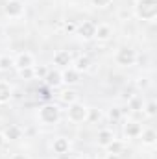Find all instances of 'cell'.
I'll return each mask as SVG.
<instances>
[{
    "mask_svg": "<svg viewBox=\"0 0 157 159\" xmlns=\"http://www.w3.org/2000/svg\"><path fill=\"white\" fill-rule=\"evenodd\" d=\"M133 13L141 20L154 22L157 19V0H135Z\"/></svg>",
    "mask_w": 157,
    "mask_h": 159,
    "instance_id": "obj_1",
    "label": "cell"
},
{
    "mask_svg": "<svg viewBox=\"0 0 157 159\" xmlns=\"http://www.w3.org/2000/svg\"><path fill=\"white\" fill-rule=\"evenodd\" d=\"M37 120L44 126H54L61 120V109L56 104H44L37 111Z\"/></svg>",
    "mask_w": 157,
    "mask_h": 159,
    "instance_id": "obj_2",
    "label": "cell"
},
{
    "mask_svg": "<svg viewBox=\"0 0 157 159\" xmlns=\"http://www.w3.org/2000/svg\"><path fill=\"white\" fill-rule=\"evenodd\" d=\"M91 119V107L83 102H74L67 109V120L72 124H81Z\"/></svg>",
    "mask_w": 157,
    "mask_h": 159,
    "instance_id": "obj_3",
    "label": "cell"
},
{
    "mask_svg": "<svg viewBox=\"0 0 157 159\" xmlns=\"http://www.w3.org/2000/svg\"><path fill=\"white\" fill-rule=\"evenodd\" d=\"M115 63L118 67H133L137 63V52L131 46H120L115 52Z\"/></svg>",
    "mask_w": 157,
    "mask_h": 159,
    "instance_id": "obj_4",
    "label": "cell"
},
{
    "mask_svg": "<svg viewBox=\"0 0 157 159\" xmlns=\"http://www.w3.org/2000/svg\"><path fill=\"white\" fill-rule=\"evenodd\" d=\"M26 11V6L22 0H7L4 6V15L9 19H20Z\"/></svg>",
    "mask_w": 157,
    "mask_h": 159,
    "instance_id": "obj_5",
    "label": "cell"
},
{
    "mask_svg": "<svg viewBox=\"0 0 157 159\" xmlns=\"http://www.w3.org/2000/svg\"><path fill=\"white\" fill-rule=\"evenodd\" d=\"M13 67L17 69V70H20V69H30V67H35V57H34V54L32 52H19L15 57H13Z\"/></svg>",
    "mask_w": 157,
    "mask_h": 159,
    "instance_id": "obj_6",
    "label": "cell"
},
{
    "mask_svg": "<svg viewBox=\"0 0 157 159\" xmlns=\"http://www.w3.org/2000/svg\"><path fill=\"white\" fill-rule=\"evenodd\" d=\"M94 32H96V24L92 20H83L81 24L76 26V35L81 41H92L94 39Z\"/></svg>",
    "mask_w": 157,
    "mask_h": 159,
    "instance_id": "obj_7",
    "label": "cell"
},
{
    "mask_svg": "<svg viewBox=\"0 0 157 159\" xmlns=\"http://www.w3.org/2000/svg\"><path fill=\"white\" fill-rule=\"evenodd\" d=\"M113 139H115V133H113V129H109V128H102V129H98V133H96V144H98L100 148H104V150L113 143Z\"/></svg>",
    "mask_w": 157,
    "mask_h": 159,
    "instance_id": "obj_8",
    "label": "cell"
},
{
    "mask_svg": "<svg viewBox=\"0 0 157 159\" xmlns=\"http://www.w3.org/2000/svg\"><path fill=\"white\" fill-rule=\"evenodd\" d=\"M141 131H142V124L139 120H128L124 124V135L128 139H139Z\"/></svg>",
    "mask_w": 157,
    "mask_h": 159,
    "instance_id": "obj_9",
    "label": "cell"
},
{
    "mask_svg": "<svg viewBox=\"0 0 157 159\" xmlns=\"http://www.w3.org/2000/svg\"><path fill=\"white\" fill-rule=\"evenodd\" d=\"M79 76H81V74H79L72 65L61 69V80H63V85H76V83L79 81Z\"/></svg>",
    "mask_w": 157,
    "mask_h": 159,
    "instance_id": "obj_10",
    "label": "cell"
},
{
    "mask_svg": "<svg viewBox=\"0 0 157 159\" xmlns=\"http://www.w3.org/2000/svg\"><path fill=\"white\" fill-rule=\"evenodd\" d=\"M54 65H57L59 70L65 69V67H70V65H72V56H70V52H69V50H57V52L54 54Z\"/></svg>",
    "mask_w": 157,
    "mask_h": 159,
    "instance_id": "obj_11",
    "label": "cell"
},
{
    "mask_svg": "<svg viewBox=\"0 0 157 159\" xmlns=\"http://www.w3.org/2000/svg\"><path fill=\"white\" fill-rule=\"evenodd\" d=\"M113 37V28L109 24H96V32H94V39L98 43H107Z\"/></svg>",
    "mask_w": 157,
    "mask_h": 159,
    "instance_id": "obj_12",
    "label": "cell"
},
{
    "mask_svg": "<svg viewBox=\"0 0 157 159\" xmlns=\"http://www.w3.org/2000/svg\"><path fill=\"white\" fill-rule=\"evenodd\" d=\"M52 152L61 156V154H69L70 152V141L67 137H56L52 143Z\"/></svg>",
    "mask_w": 157,
    "mask_h": 159,
    "instance_id": "obj_13",
    "label": "cell"
},
{
    "mask_svg": "<svg viewBox=\"0 0 157 159\" xmlns=\"http://www.w3.org/2000/svg\"><path fill=\"white\" fill-rule=\"evenodd\" d=\"M44 81H46V85H48V87H52V89L61 87V85H63V80H61V70H59V69L48 70V74H46Z\"/></svg>",
    "mask_w": 157,
    "mask_h": 159,
    "instance_id": "obj_14",
    "label": "cell"
},
{
    "mask_svg": "<svg viewBox=\"0 0 157 159\" xmlns=\"http://www.w3.org/2000/svg\"><path fill=\"white\" fill-rule=\"evenodd\" d=\"M2 133H4V137H6L7 143H9V141H19V139H22V128L17 126V124H9Z\"/></svg>",
    "mask_w": 157,
    "mask_h": 159,
    "instance_id": "obj_15",
    "label": "cell"
},
{
    "mask_svg": "<svg viewBox=\"0 0 157 159\" xmlns=\"http://www.w3.org/2000/svg\"><path fill=\"white\" fill-rule=\"evenodd\" d=\"M141 139H142V144L144 146H155L157 143V131L154 128H142V131H141Z\"/></svg>",
    "mask_w": 157,
    "mask_h": 159,
    "instance_id": "obj_16",
    "label": "cell"
},
{
    "mask_svg": "<svg viewBox=\"0 0 157 159\" xmlns=\"http://www.w3.org/2000/svg\"><path fill=\"white\" fill-rule=\"evenodd\" d=\"M11 96H13V89H11V85H9L7 81L0 80V106L7 104V102L11 100Z\"/></svg>",
    "mask_w": 157,
    "mask_h": 159,
    "instance_id": "obj_17",
    "label": "cell"
},
{
    "mask_svg": "<svg viewBox=\"0 0 157 159\" xmlns=\"http://www.w3.org/2000/svg\"><path fill=\"white\" fill-rule=\"evenodd\" d=\"M72 67L78 70L79 74H81V72H87V70L91 69V57H89V56H78V57L72 61Z\"/></svg>",
    "mask_w": 157,
    "mask_h": 159,
    "instance_id": "obj_18",
    "label": "cell"
},
{
    "mask_svg": "<svg viewBox=\"0 0 157 159\" xmlns=\"http://www.w3.org/2000/svg\"><path fill=\"white\" fill-rule=\"evenodd\" d=\"M61 102H63V104H67V106H70V104L78 102V93H76V91H72V89H65V91L61 93Z\"/></svg>",
    "mask_w": 157,
    "mask_h": 159,
    "instance_id": "obj_19",
    "label": "cell"
},
{
    "mask_svg": "<svg viewBox=\"0 0 157 159\" xmlns=\"http://www.w3.org/2000/svg\"><path fill=\"white\" fill-rule=\"evenodd\" d=\"M124 146H126V144H124V141H120V139L115 137V139H113V143L105 148V152H107V154H118V156H120V154H122V150H124Z\"/></svg>",
    "mask_w": 157,
    "mask_h": 159,
    "instance_id": "obj_20",
    "label": "cell"
},
{
    "mask_svg": "<svg viewBox=\"0 0 157 159\" xmlns=\"http://www.w3.org/2000/svg\"><path fill=\"white\" fill-rule=\"evenodd\" d=\"M48 67H44V65H35L34 67V78H37V80H44L46 78V74H48Z\"/></svg>",
    "mask_w": 157,
    "mask_h": 159,
    "instance_id": "obj_21",
    "label": "cell"
},
{
    "mask_svg": "<svg viewBox=\"0 0 157 159\" xmlns=\"http://www.w3.org/2000/svg\"><path fill=\"white\" fill-rule=\"evenodd\" d=\"M142 109H144V113H146L148 117H155L157 115V102L155 100H150L146 106H142Z\"/></svg>",
    "mask_w": 157,
    "mask_h": 159,
    "instance_id": "obj_22",
    "label": "cell"
},
{
    "mask_svg": "<svg viewBox=\"0 0 157 159\" xmlns=\"http://www.w3.org/2000/svg\"><path fill=\"white\" fill-rule=\"evenodd\" d=\"M13 67V57L9 56H0V70H9Z\"/></svg>",
    "mask_w": 157,
    "mask_h": 159,
    "instance_id": "obj_23",
    "label": "cell"
},
{
    "mask_svg": "<svg viewBox=\"0 0 157 159\" xmlns=\"http://www.w3.org/2000/svg\"><path fill=\"white\" fill-rule=\"evenodd\" d=\"M107 119L111 120V122H118V120L122 119V111H120V107H111V109L107 111Z\"/></svg>",
    "mask_w": 157,
    "mask_h": 159,
    "instance_id": "obj_24",
    "label": "cell"
},
{
    "mask_svg": "<svg viewBox=\"0 0 157 159\" xmlns=\"http://www.w3.org/2000/svg\"><path fill=\"white\" fill-rule=\"evenodd\" d=\"M19 76L22 80H34V67H30V69H20V70H19Z\"/></svg>",
    "mask_w": 157,
    "mask_h": 159,
    "instance_id": "obj_25",
    "label": "cell"
},
{
    "mask_svg": "<svg viewBox=\"0 0 157 159\" xmlns=\"http://www.w3.org/2000/svg\"><path fill=\"white\" fill-rule=\"evenodd\" d=\"M111 2H113V0H91V4H92L94 7H98V9H105V7H109Z\"/></svg>",
    "mask_w": 157,
    "mask_h": 159,
    "instance_id": "obj_26",
    "label": "cell"
},
{
    "mask_svg": "<svg viewBox=\"0 0 157 159\" xmlns=\"http://www.w3.org/2000/svg\"><path fill=\"white\" fill-rule=\"evenodd\" d=\"M129 107H131L133 111H139V109H142V102H141L139 98H131V100H129Z\"/></svg>",
    "mask_w": 157,
    "mask_h": 159,
    "instance_id": "obj_27",
    "label": "cell"
},
{
    "mask_svg": "<svg viewBox=\"0 0 157 159\" xmlns=\"http://www.w3.org/2000/svg\"><path fill=\"white\" fill-rule=\"evenodd\" d=\"M9 159H30V156L24 154V152H17V154H13Z\"/></svg>",
    "mask_w": 157,
    "mask_h": 159,
    "instance_id": "obj_28",
    "label": "cell"
},
{
    "mask_svg": "<svg viewBox=\"0 0 157 159\" xmlns=\"http://www.w3.org/2000/svg\"><path fill=\"white\" fill-rule=\"evenodd\" d=\"M65 32H67V34L76 32V24H74V22H67V24H65Z\"/></svg>",
    "mask_w": 157,
    "mask_h": 159,
    "instance_id": "obj_29",
    "label": "cell"
},
{
    "mask_svg": "<svg viewBox=\"0 0 157 159\" xmlns=\"http://www.w3.org/2000/svg\"><path fill=\"white\" fill-rule=\"evenodd\" d=\"M104 159H120V156H118V154H105Z\"/></svg>",
    "mask_w": 157,
    "mask_h": 159,
    "instance_id": "obj_30",
    "label": "cell"
},
{
    "mask_svg": "<svg viewBox=\"0 0 157 159\" xmlns=\"http://www.w3.org/2000/svg\"><path fill=\"white\" fill-rule=\"evenodd\" d=\"M6 143H7V141H6V137H4V133H0V148H2V146H4Z\"/></svg>",
    "mask_w": 157,
    "mask_h": 159,
    "instance_id": "obj_31",
    "label": "cell"
}]
</instances>
